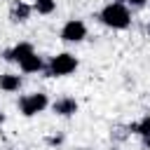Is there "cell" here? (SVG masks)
I'll use <instances>...</instances> for the list:
<instances>
[{
    "mask_svg": "<svg viewBox=\"0 0 150 150\" xmlns=\"http://www.w3.org/2000/svg\"><path fill=\"white\" fill-rule=\"evenodd\" d=\"M54 112L61 115V117H70V115L77 112V101L70 98V96H63V98H59L54 103Z\"/></svg>",
    "mask_w": 150,
    "mask_h": 150,
    "instance_id": "8992f818",
    "label": "cell"
},
{
    "mask_svg": "<svg viewBox=\"0 0 150 150\" xmlns=\"http://www.w3.org/2000/svg\"><path fill=\"white\" fill-rule=\"evenodd\" d=\"M80 150H89V148H80Z\"/></svg>",
    "mask_w": 150,
    "mask_h": 150,
    "instance_id": "9a60e30c",
    "label": "cell"
},
{
    "mask_svg": "<svg viewBox=\"0 0 150 150\" xmlns=\"http://www.w3.org/2000/svg\"><path fill=\"white\" fill-rule=\"evenodd\" d=\"M98 19H101V23L108 26V28H127L129 21H131V14H129V9H127L122 2H110V5H105V7L101 9Z\"/></svg>",
    "mask_w": 150,
    "mask_h": 150,
    "instance_id": "6da1fadb",
    "label": "cell"
},
{
    "mask_svg": "<svg viewBox=\"0 0 150 150\" xmlns=\"http://www.w3.org/2000/svg\"><path fill=\"white\" fill-rule=\"evenodd\" d=\"M129 5H131V7H143L145 0H129Z\"/></svg>",
    "mask_w": 150,
    "mask_h": 150,
    "instance_id": "7c38bea8",
    "label": "cell"
},
{
    "mask_svg": "<svg viewBox=\"0 0 150 150\" xmlns=\"http://www.w3.org/2000/svg\"><path fill=\"white\" fill-rule=\"evenodd\" d=\"M28 16H30V5L16 2V5L12 7V21H26Z\"/></svg>",
    "mask_w": 150,
    "mask_h": 150,
    "instance_id": "9c48e42d",
    "label": "cell"
},
{
    "mask_svg": "<svg viewBox=\"0 0 150 150\" xmlns=\"http://www.w3.org/2000/svg\"><path fill=\"white\" fill-rule=\"evenodd\" d=\"M30 54H33V45H30V42H19V45H14L9 52H5V59L19 63V61H23V59L30 56Z\"/></svg>",
    "mask_w": 150,
    "mask_h": 150,
    "instance_id": "5b68a950",
    "label": "cell"
},
{
    "mask_svg": "<svg viewBox=\"0 0 150 150\" xmlns=\"http://www.w3.org/2000/svg\"><path fill=\"white\" fill-rule=\"evenodd\" d=\"M84 38H87V26L80 19H70L61 28V40H66V42H82Z\"/></svg>",
    "mask_w": 150,
    "mask_h": 150,
    "instance_id": "277c9868",
    "label": "cell"
},
{
    "mask_svg": "<svg viewBox=\"0 0 150 150\" xmlns=\"http://www.w3.org/2000/svg\"><path fill=\"white\" fill-rule=\"evenodd\" d=\"M134 129H136L141 136H150V112H148V115H145V117H143V120H141Z\"/></svg>",
    "mask_w": 150,
    "mask_h": 150,
    "instance_id": "8fae6325",
    "label": "cell"
},
{
    "mask_svg": "<svg viewBox=\"0 0 150 150\" xmlns=\"http://www.w3.org/2000/svg\"><path fill=\"white\" fill-rule=\"evenodd\" d=\"M143 138H145V148L150 150V136H143Z\"/></svg>",
    "mask_w": 150,
    "mask_h": 150,
    "instance_id": "4fadbf2b",
    "label": "cell"
},
{
    "mask_svg": "<svg viewBox=\"0 0 150 150\" xmlns=\"http://www.w3.org/2000/svg\"><path fill=\"white\" fill-rule=\"evenodd\" d=\"M2 120H5V115H2V112H0V124H2Z\"/></svg>",
    "mask_w": 150,
    "mask_h": 150,
    "instance_id": "5bb4252c",
    "label": "cell"
},
{
    "mask_svg": "<svg viewBox=\"0 0 150 150\" xmlns=\"http://www.w3.org/2000/svg\"><path fill=\"white\" fill-rule=\"evenodd\" d=\"M75 68H77V59H75L73 54L63 52V54L52 56V61H49V66H47V75H49V77H63V75H70Z\"/></svg>",
    "mask_w": 150,
    "mask_h": 150,
    "instance_id": "7a4b0ae2",
    "label": "cell"
},
{
    "mask_svg": "<svg viewBox=\"0 0 150 150\" xmlns=\"http://www.w3.org/2000/svg\"><path fill=\"white\" fill-rule=\"evenodd\" d=\"M19 68L23 70V73H38V70H42L45 68V63H42V59L33 52L30 56H26L23 61H19Z\"/></svg>",
    "mask_w": 150,
    "mask_h": 150,
    "instance_id": "52a82bcc",
    "label": "cell"
},
{
    "mask_svg": "<svg viewBox=\"0 0 150 150\" xmlns=\"http://www.w3.org/2000/svg\"><path fill=\"white\" fill-rule=\"evenodd\" d=\"M33 9L38 14H52L56 9V0H35L33 2Z\"/></svg>",
    "mask_w": 150,
    "mask_h": 150,
    "instance_id": "30bf717a",
    "label": "cell"
},
{
    "mask_svg": "<svg viewBox=\"0 0 150 150\" xmlns=\"http://www.w3.org/2000/svg\"><path fill=\"white\" fill-rule=\"evenodd\" d=\"M47 105H49V98H47V94H42V91L28 94V96H23V98L19 101V110H21L26 117H33V115L42 112Z\"/></svg>",
    "mask_w": 150,
    "mask_h": 150,
    "instance_id": "3957f363",
    "label": "cell"
},
{
    "mask_svg": "<svg viewBox=\"0 0 150 150\" xmlns=\"http://www.w3.org/2000/svg\"><path fill=\"white\" fill-rule=\"evenodd\" d=\"M19 87H21V77L19 75H12V73L0 75V89H5V91H19Z\"/></svg>",
    "mask_w": 150,
    "mask_h": 150,
    "instance_id": "ba28073f",
    "label": "cell"
}]
</instances>
